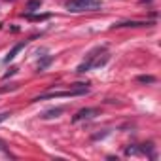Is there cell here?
Returning <instances> with one entry per match:
<instances>
[{"mask_svg":"<svg viewBox=\"0 0 161 161\" xmlns=\"http://www.w3.org/2000/svg\"><path fill=\"white\" fill-rule=\"evenodd\" d=\"M0 150H4V144H2V142H0Z\"/></svg>","mask_w":161,"mask_h":161,"instance_id":"16","label":"cell"},{"mask_svg":"<svg viewBox=\"0 0 161 161\" xmlns=\"http://www.w3.org/2000/svg\"><path fill=\"white\" fill-rule=\"evenodd\" d=\"M101 114L99 108H82V110H78L72 118V123H78V121H84V119H93Z\"/></svg>","mask_w":161,"mask_h":161,"instance_id":"4","label":"cell"},{"mask_svg":"<svg viewBox=\"0 0 161 161\" xmlns=\"http://www.w3.org/2000/svg\"><path fill=\"white\" fill-rule=\"evenodd\" d=\"M51 63H53V57H51V55H46V57H44V59H42V61L38 63V72L46 70V68H47V66H49Z\"/></svg>","mask_w":161,"mask_h":161,"instance_id":"9","label":"cell"},{"mask_svg":"<svg viewBox=\"0 0 161 161\" xmlns=\"http://www.w3.org/2000/svg\"><path fill=\"white\" fill-rule=\"evenodd\" d=\"M17 87H19V84H10V86H6V87H0V95L6 93V91H15Z\"/></svg>","mask_w":161,"mask_h":161,"instance_id":"13","label":"cell"},{"mask_svg":"<svg viewBox=\"0 0 161 161\" xmlns=\"http://www.w3.org/2000/svg\"><path fill=\"white\" fill-rule=\"evenodd\" d=\"M104 46H101V47H95V49H91L89 53H87V57H86V61L80 64L78 68H76V72H80V74H84V72H87V70H91L93 68V64H95V61H97V57L101 55V53H104Z\"/></svg>","mask_w":161,"mask_h":161,"instance_id":"3","label":"cell"},{"mask_svg":"<svg viewBox=\"0 0 161 161\" xmlns=\"http://www.w3.org/2000/svg\"><path fill=\"white\" fill-rule=\"evenodd\" d=\"M12 116V112H2V114H0V121H4V119H8Z\"/></svg>","mask_w":161,"mask_h":161,"instance_id":"15","label":"cell"},{"mask_svg":"<svg viewBox=\"0 0 161 161\" xmlns=\"http://www.w3.org/2000/svg\"><path fill=\"white\" fill-rule=\"evenodd\" d=\"M27 19H31V21H46V19H49V14H27L25 15Z\"/></svg>","mask_w":161,"mask_h":161,"instance_id":"8","label":"cell"},{"mask_svg":"<svg viewBox=\"0 0 161 161\" xmlns=\"http://www.w3.org/2000/svg\"><path fill=\"white\" fill-rule=\"evenodd\" d=\"M29 42H31V40H25V42H19V44H15V46H14V47H12L10 51H8V55H6V57L2 59V63H4V64H8L10 61H14V59L17 57V53H19V51H21V49H23V47H25V46H27Z\"/></svg>","mask_w":161,"mask_h":161,"instance_id":"5","label":"cell"},{"mask_svg":"<svg viewBox=\"0 0 161 161\" xmlns=\"http://www.w3.org/2000/svg\"><path fill=\"white\" fill-rule=\"evenodd\" d=\"M15 72H17V68H15V66H14V68H10V70H8V72L4 74V80H8V78H10V76H14Z\"/></svg>","mask_w":161,"mask_h":161,"instance_id":"14","label":"cell"},{"mask_svg":"<svg viewBox=\"0 0 161 161\" xmlns=\"http://www.w3.org/2000/svg\"><path fill=\"white\" fill-rule=\"evenodd\" d=\"M108 59H110V55H99L97 57V61H95V64H93V68H101V66H104L106 63H108Z\"/></svg>","mask_w":161,"mask_h":161,"instance_id":"11","label":"cell"},{"mask_svg":"<svg viewBox=\"0 0 161 161\" xmlns=\"http://www.w3.org/2000/svg\"><path fill=\"white\" fill-rule=\"evenodd\" d=\"M64 6L68 12H86V10L101 8V2L99 0H66Z\"/></svg>","mask_w":161,"mask_h":161,"instance_id":"2","label":"cell"},{"mask_svg":"<svg viewBox=\"0 0 161 161\" xmlns=\"http://www.w3.org/2000/svg\"><path fill=\"white\" fill-rule=\"evenodd\" d=\"M86 93H89L87 84H74L68 91H49V93H42V95L34 97L31 103H40V101H46V99H59V97H78V95H86Z\"/></svg>","mask_w":161,"mask_h":161,"instance_id":"1","label":"cell"},{"mask_svg":"<svg viewBox=\"0 0 161 161\" xmlns=\"http://www.w3.org/2000/svg\"><path fill=\"white\" fill-rule=\"evenodd\" d=\"M140 84H155V78L153 76H138L136 78Z\"/></svg>","mask_w":161,"mask_h":161,"instance_id":"12","label":"cell"},{"mask_svg":"<svg viewBox=\"0 0 161 161\" xmlns=\"http://www.w3.org/2000/svg\"><path fill=\"white\" fill-rule=\"evenodd\" d=\"M40 6H42V0H29L27 2V10L29 12H36V10H40Z\"/></svg>","mask_w":161,"mask_h":161,"instance_id":"10","label":"cell"},{"mask_svg":"<svg viewBox=\"0 0 161 161\" xmlns=\"http://www.w3.org/2000/svg\"><path fill=\"white\" fill-rule=\"evenodd\" d=\"M148 25H153V23H150V21H123V23L114 25V29H123V27H148Z\"/></svg>","mask_w":161,"mask_h":161,"instance_id":"6","label":"cell"},{"mask_svg":"<svg viewBox=\"0 0 161 161\" xmlns=\"http://www.w3.org/2000/svg\"><path fill=\"white\" fill-rule=\"evenodd\" d=\"M63 112H64V108H63V106H57V108L46 110V112H44V114H42L40 118H42V119H53V118H59V116H61Z\"/></svg>","mask_w":161,"mask_h":161,"instance_id":"7","label":"cell"}]
</instances>
